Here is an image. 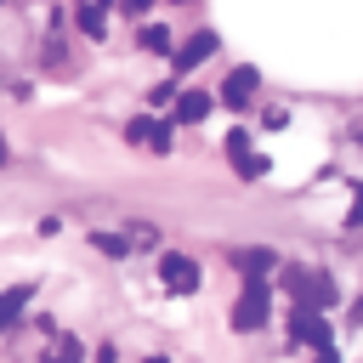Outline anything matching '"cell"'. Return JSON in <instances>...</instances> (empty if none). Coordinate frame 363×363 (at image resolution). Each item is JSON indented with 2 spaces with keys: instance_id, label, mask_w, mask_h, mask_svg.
Wrapping results in <instances>:
<instances>
[{
  "instance_id": "obj_1",
  "label": "cell",
  "mask_w": 363,
  "mask_h": 363,
  "mask_svg": "<svg viewBox=\"0 0 363 363\" xmlns=\"http://www.w3.org/2000/svg\"><path fill=\"white\" fill-rule=\"evenodd\" d=\"M284 289L295 295V306H312V312H329V306H335V278H329V272L289 267V272H284Z\"/></svg>"
},
{
  "instance_id": "obj_2",
  "label": "cell",
  "mask_w": 363,
  "mask_h": 363,
  "mask_svg": "<svg viewBox=\"0 0 363 363\" xmlns=\"http://www.w3.org/2000/svg\"><path fill=\"white\" fill-rule=\"evenodd\" d=\"M267 306H272V289H267V278H244V295H238V306H233V329H261L267 323Z\"/></svg>"
},
{
  "instance_id": "obj_3",
  "label": "cell",
  "mask_w": 363,
  "mask_h": 363,
  "mask_svg": "<svg viewBox=\"0 0 363 363\" xmlns=\"http://www.w3.org/2000/svg\"><path fill=\"white\" fill-rule=\"evenodd\" d=\"M289 335H295L301 346H312V352L335 340V329H329V318H323V312H312V306H295V312H289Z\"/></svg>"
},
{
  "instance_id": "obj_4",
  "label": "cell",
  "mask_w": 363,
  "mask_h": 363,
  "mask_svg": "<svg viewBox=\"0 0 363 363\" xmlns=\"http://www.w3.org/2000/svg\"><path fill=\"white\" fill-rule=\"evenodd\" d=\"M159 278L170 295H193L199 289V261L193 255H159Z\"/></svg>"
},
{
  "instance_id": "obj_5",
  "label": "cell",
  "mask_w": 363,
  "mask_h": 363,
  "mask_svg": "<svg viewBox=\"0 0 363 363\" xmlns=\"http://www.w3.org/2000/svg\"><path fill=\"white\" fill-rule=\"evenodd\" d=\"M255 91H261V74H255L250 62H244V68H233V74L221 79V102H227V108H250V102H255Z\"/></svg>"
},
{
  "instance_id": "obj_6",
  "label": "cell",
  "mask_w": 363,
  "mask_h": 363,
  "mask_svg": "<svg viewBox=\"0 0 363 363\" xmlns=\"http://www.w3.org/2000/svg\"><path fill=\"white\" fill-rule=\"evenodd\" d=\"M227 159H233V170H238L244 182L267 176V159H261V153H250V136H244V130H233V136H227Z\"/></svg>"
},
{
  "instance_id": "obj_7",
  "label": "cell",
  "mask_w": 363,
  "mask_h": 363,
  "mask_svg": "<svg viewBox=\"0 0 363 363\" xmlns=\"http://www.w3.org/2000/svg\"><path fill=\"white\" fill-rule=\"evenodd\" d=\"M216 45H221V40H216L210 28H199L193 40H182V51H170V62H176V74H187V68H199V62H204V57H210Z\"/></svg>"
},
{
  "instance_id": "obj_8",
  "label": "cell",
  "mask_w": 363,
  "mask_h": 363,
  "mask_svg": "<svg viewBox=\"0 0 363 363\" xmlns=\"http://www.w3.org/2000/svg\"><path fill=\"white\" fill-rule=\"evenodd\" d=\"M28 301H34V289H28V284H11V289H0V335H6V329H11L23 312H28Z\"/></svg>"
},
{
  "instance_id": "obj_9",
  "label": "cell",
  "mask_w": 363,
  "mask_h": 363,
  "mask_svg": "<svg viewBox=\"0 0 363 363\" xmlns=\"http://www.w3.org/2000/svg\"><path fill=\"white\" fill-rule=\"evenodd\" d=\"M125 136H130L136 147H159V153L170 147V125H153V119H130V125H125Z\"/></svg>"
},
{
  "instance_id": "obj_10",
  "label": "cell",
  "mask_w": 363,
  "mask_h": 363,
  "mask_svg": "<svg viewBox=\"0 0 363 363\" xmlns=\"http://www.w3.org/2000/svg\"><path fill=\"white\" fill-rule=\"evenodd\" d=\"M204 113H210V96L204 91H182L176 96V125H199Z\"/></svg>"
},
{
  "instance_id": "obj_11",
  "label": "cell",
  "mask_w": 363,
  "mask_h": 363,
  "mask_svg": "<svg viewBox=\"0 0 363 363\" xmlns=\"http://www.w3.org/2000/svg\"><path fill=\"white\" fill-rule=\"evenodd\" d=\"M233 267L244 278H267L272 272V250H233Z\"/></svg>"
},
{
  "instance_id": "obj_12",
  "label": "cell",
  "mask_w": 363,
  "mask_h": 363,
  "mask_svg": "<svg viewBox=\"0 0 363 363\" xmlns=\"http://www.w3.org/2000/svg\"><path fill=\"white\" fill-rule=\"evenodd\" d=\"M79 28H85L91 40H102V34H108V11H102L96 0H85V6H79Z\"/></svg>"
},
{
  "instance_id": "obj_13",
  "label": "cell",
  "mask_w": 363,
  "mask_h": 363,
  "mask_svg": "<svg viewBox=\"0 0 363 363\" xmlns=\"http://www.w3.org/2000/svg\"><path fill=\"white\" fill-rule=\"evenodd\" d=\"M79 357H85V346H79L74 335H57V346L45 352V363H79Z\"/></svg>"
},
{
  "instance_id": "obj_14",
  "label": "cell",
  "mask_w": 363,
  "mask_h": 363,
  "mask_svg": "<svg viewBox=\"0 0 363 363\" xmlns=\"http://www.w3.org/2000/svg\"><path fill=\"white\" fill-rule=\"evenodd\" d=\"M142 45H147V51H170V28H164V23H147V28H142Z\"/></svg>"
},
{
  "instance_id": "obj_15",
  "label": "cell",
  "mask_w": 363,
  "mask_h": 363,
  "mask_svg": "<svg viewBox=\"0 0 363 363\" xmlns=\"http://www.w3.org/2000/svg\"><path fill=\"white\" fill-rule=\"evenodd\" d=\"M312 363H340V357H335V346H318V357H312Z\"/></svg>"
},
{
  "instance_id": "obj_16",
  "label": "cell",
  "mask_w": 363,
  "mask_h": 363,
  "mask_svg": "<svg viewBox=\"0 0 363 363\" xmlns=\"http://www.w3.org/2000/svg\"><path fill=\"white\" fill-rule=\"evenodd\" d=\"M147 6H153V0H125V11H147Z\"/></svg>"
},
{
  "instance_id": "obj_17",
  "label": "cell",
  "mask_w": 363,
  "mask_h": 363,
  "mask_svg": "<svg viewBox=\"0 0 363 363\" xmlns=\"http://www.w3.org/2000/svg\"><path fill=\"white\" fill-rule=\"evenodd\" d=\"M352 323H363V301H357V306H352Z\"/></svg>"
},
{
  "instance_id": "obj_18",
  "label": "cell",
  "mask_w": 363,
  "mask_h": 363,
  "mask_svg": "<svg viewBox=\"0 0 363 363\" xmlns=\"http://www.w3.org/2000/svg\"><path fill=\"white\" fill-rule=\"evenodd\" d=\"M6 159H11V147H6V136H0V164H6Z\"/></svg>"
},
{
  "instance_id": "obj_19",
  "label": "cell",
  "mask_w": 363,
  "mask_h": 363,
  "mask_svg": "<svg viewBox=\"0 0 363 363\" xmlns=\"http://www.w3.org/2000/svg\"><path fill=\"white\" fill-rule=\"evenodd\" d=\"M147 363H164V357H147Z\"/></svg>"
}]
</instances>
